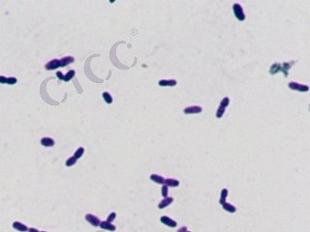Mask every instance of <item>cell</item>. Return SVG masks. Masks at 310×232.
<instances>
[{"label": "cell", "instance_id": "8fae6325", "mask_svg": "<svg viewBox=\"0 0 310 232\" xmlns=\"http://www.w3.org/2000/svg\"><path fill=\"white\" fill-rule=\"evenodd\" d=\"M177 83L175 79H161L159 81L160 86H175Z\"/></svg>", "mask_w": 310, "mask_h": 232}, {"label": "cell", "instance_id": "1f68e13d", "mask_svg": "<svg viewBox=\"0 0 310 232\" xmlns=\"http://www.w3.org/2000/svg\"><path fill=\"white\" fill-rule=\"evenodd\" d=\"M186 232H190V231H186Z\"/></svg>", "mask_w": 310, "mask_h": 232}, {"label": "cell", "instance_id": "6da1fadb", "mask_svg": "<svg viewBox=\"0 0 310 232\" xmlns=\"http://www.w3.org/2000/svg\"><path fill=\"white\" fill-rule=\"evenodd\" d=\"M229 104H230V99H229L228 97H225V98H223V99H222L220 104H219V107L217 108V111H216V117H217V118H221V117L223 116L226 107L229 106Z\"/></svg>", "mask_w": 310, "mask_h": 232}, {"label": "cell", "instance_id": "f546056e", "mask_svg": "<svg viewBox=\"0 0 310 232\" xmlns=\"http://www.w3.org/2000/svg\"><path fill=\"white\" fill-rule=\"evenodd\" d=\"M187 231V228L185 227V226H183V227H181L180 229H179V231L177 232H186Z\"/></svg>", "mask_w": 310, "mask_h": 232}, {"label": "cell", "instance_id": "ba28073f", "mask_svg": "<svg viewBox=\"0 0 310 232\" xmlns=\"http://www.w3.org/2000/svg\"><path fill=\"white\" fill-rule=\"evenodd\" d=\"M13 227L16 229V230L21 231V232L28 231L27 226H26L25 224H23V223H19V221H14V223H13Z\"/></svg>", "mask_w": 310, "mask_h": 232}, {"label": "cell", "instance_id": "8992f818", "mask_svg": "<svg viewBox=\"0 0 310 232\" xmlns=\"http://www.w3.org/2000/svg\"><path fill=\"white\" fill-rule=\"evenodd\" d=\"M60 67V59H52L46 64V70H54Z\"/></svg>", "mask_w": 310, "mask_h": 232}, {"label": "cell", "instance_id": "d4e9b609", "mask_svg": "<svg viewBox=\"0 0 310 232\" xmlns=\"http://www.w3.org/2000/svg\"><path fill=\"white\" fill-rule=\"evenodd\" d=\"M162 196L164 197V198L168 197V186H166V185H164L162 187Z\"/></svg>", "mask_w": 310, "mask_h": 232}, {"label": "cell", "instance_id": "7a4b0ae2", "mask_svg": "<svg viewBox=\"0 0 310 232\" xmlns=\"http://www.w3.org/2000/svg\"><path fill=\"white\" fill-rule=\"evenodd\" d=\"M233 10H234V14H235L236 18L238 19V20H244L245 19V14L244 12H243V9L242 7H241L240 4L238 3H236L234 4L233 6Z\"/></svg>", "mask_w": 310, "mask_h": 232}, {"label": "cell", "instance_id": "484cf974", "mask_svg": "<svg viewBox=\"0 0 310 232\" xmlns=\"http://www.w3.org/2000/svg\"><path fill=\"white\" fill-rule=\"evenodd\" d=\"M116 214L114 213V212H113V213H111V214L109 215V217H108V219H107V221H109V223H112V221H113L114 219H116Z\"/></svg>", "mask_w": 310, "mask_h": 232}, {"label": "cell", "instance_id": "5bb4252c", "mask_svg": "<svg viewBox=\"0 0 310 232\" xmlns=\"http://www.w3.org/2000/svg\"><path fill=\"white\" fill-rule=\"evenodd\" d=\"M150 179L152 180L153 182L155 183H158V184H162L164 185L165 184V178L162 177L161 175H158V174H151L150 175Z\"/></svg>", "mask_w": 310, "mask_h": 232}, {"label": "cell", "instance_id": "44dd1931", "mask_svg": "<svg viewBox=\"0 0 310 232\" xmlns=\"http://www.w3.org/2000/svg\"><path fill=\"white\" fill-rule=\"evenodd\" d=\"M103 98L105 100V102H107V104H112L113 102V97L111 96V94L108 92H104L103 93Z\"/></svg>", "mask_w": 310, "mask_h": 232}, {"label": "cell", "instance_id": "4dcf8cb0", "mask_svg": "<svg viewBox=\"0 0 310 232\" xmlns=\"http://www.w3.org/2000/svg\"><path fill=\"white\" fill-rule=\"evenodd\" d=\"M40 232H47V231H40Z\"/></svg>", "mask_w": 310, "mask_h": 232}, {"label": "cell", "instance_id": "ac0fdd59", "mask_svg": "<svg viewBox=\"0 0 310 232\" xmlns=\"http://www.w3.org/2000/svg\"><path fill=\"white\" fill-rule=\"evenodd\" d=\"M222 206H223V209L224 210H226V211L230 212V213H235V212L236 211V208L235 206H234L233 204L227 203V202H226V203H224L223 205H222Z\"/></svg>", "mask_w": 310, "mask_h": 232}, {"label": "cell", "instance_id": "277c9868", "mask_svg": "<svg viewBox=\"0 0 310 232\" xmlns=\"http://www.w3.org/2000/svg\"><path fill=\"white\" fill-rule=\"evenodd\" d=\"M160 221L162 223L166 224L167 226H170V227H175L177 225V223L175 221H174L173 219L169 218L167 216H162L160 218Z\"/></svg>", "mask_w": 310, "mask_h": 232}, {"label": "cell", "instance_id": "52a82bcc", "mask_svg": "<svg viewBox=\"0 0 310 232\" xmlns=\"http://www.w3.org/2000/svg\"><path fill=\"white\" fill-rule=\"evenodd\" d=\"M202 108L201 106H188V107H185L183 112L186 114H193V113H200V112H202Z\"/></svg>", "mask_w": 310, "mask_h": 232}, {"label": "cell", "instance_id": "2e32d148", "mask_svg": "<svg viewBox=\"0 0 310 232\" xmlns=\"http://www.w3.org/2000/svg\"><path fill=\"white\" fill-rule=\"evenodd\" d=\"M293 64H294V61H292V62H285V63H283V65H281V71L284 73L285 77L288 75V70L292 67Z\"/></svg>", "mask_w": 310, "mask_h": 232}, {"label": "cell", "instance_id": "3957f363", "mask_svg": "<svg viewBox=\"0 0 310 232\" xmlns=\"http://www.w3.org/2000/svg\"><path fill=\"white\" fill-rule=\"evenodd\" d=\"M289 88L292 90H297L299 92H307L309 90V87L305 84H301L299 82H289Z\"/></svg>", "mask_w": 310, "mask_h": 232}, {"label": "cell", "instance_id": "4316f807", "mask_svg": "<svg viewBox=\"0 0 310 232\" xmlns=\"http://www.w3.org/2000/svg\"><path fill=\"white\" fill-rule=\"evenodd\" d=\"M7 82V77L4 75H0V83H6Z\"/></svg>", "mask_w": 310, "mask_h": 232}, {"label": "cell", "instance_id": "83f0119b", "mask_svg": "<svg viewBox=\"0 0 310 232\" xmlns=\"http://www.w3.org/2000/svg\"><path fill=\"white\" fill-rule=\"evenodd\" d=\"M56 75L58 77V79H64V75H63V74H62L61 72H57V73H56Z\"/></svg>", "mask_w": 310, "mask_h": 232}, {"label": "cell", "instance_id": "d6986e66", "mask_svg": "<svg viewBox=\"0 0 310 232\" xmlns=\"http://www.w3.org/2000/svg\"><path fill=\"white\" fill-rule=\"evenodd\" d=\"M227 195H228V190H227V189H223V190H221V197H220V200H219V203H220L221 205H223L224 203H226Z\"/></svg>", "mask_w": 310, "mask_h": 232}, {"label": "cell", "instance_id": "9a60e30c", "mask_svg": "<svg viewBox=\"0 0 310 232\" xmlns=\"http://www.w3.org/2000/svg\"><path fill=\"white\" fill-rule=\"evenodd\" d=\"M164 185L168 186V187L175 188V187H179V181H177V180H175V179H173V178H169V179L165 180V184Z\"/></svg>", "mask_w": 310, "mask_h": 232}, {"label": "cell", "instance_id": "cb8c5ba5", "mask_svg": "<svg viewBox=\"0 0 310 232\" xmlns=\"http://www.w3.org/2000/svg\"><path fill=\"white\" fill-rule=\"evenodd\" d=\"M6 83H8L10 85H13L15 83H17V79L14 77H7V82Z\"/></svg>", "mask_w": 310, "mask_h": 232}, {"label": "cell", "instance_id": "7c38bea8", "mask_svg": "<svg viewBox=\"0 0 310 232\" xmlns=\"http://www.w3.org/2000/svg\"><path fill=\"white\" fill-rule=\"evenodd\" d=\"M41 144L45 147H52L54 145V140L52 137H43L41 139Z\"/></svg>", "mask_w": 310, "mask_h": 232}, {"label": "cell", "instance_id": "e0dca14e", "mask_svg": "<svg viewBox=\"0 0 310 232\" xmlns=\"http://www.w3.org/2000/svg\"><path fill=\"white\" fill-rule=\"evenodd\" d=\"M279 71H281V64H279V63H274V64L270 67V73L271 75H275L276 73L279 72Z\"/></svg>", "mask_w": 310, "mask_h": 232}, {"label": "cell", "instance_id": "30bf717a", "mask_svg": "<svg viewBox=\"0 0 310 232\" xmlns=\"http://www.w3.org/2000/svg\"><path fill=\"white\" fill-rule=\"evenodd\" d=\"M75 61V58L73 56H65L60 59V67H65V66L71 64Z\"/></svg>", "mask_w": 310, "mask_h": 232}, {"label": "cell", "instance_id": "ffe728a7", "mask_svg": "<svg viewBox=\"0 0 310 232\" xmlns=\"http://www.w3.org/2000/svg\"><path fill=\"white\" fill-rule=\"evenodd\" d=\"M84 147H80V148H78L77 151L75 152L74 157L78 160V159H80L82 155H84Z\"/></svg>", "mask_w": 310, "mask_h": 232}, {"label": "cell", "instance_id": "4fadbf2b", "mask_svg": "<svg viewBox=\"0 0 310 232\" xmlns=\"http://www.w3.org/2000/svg\"><path fill=\"white\" fill-rule=\"evenodd\" d=\"M173 201H174V198H173V197H166V198H164L160 202L159 205H158V207H159V209H163V208H165V207L169 206L170 204H172Z\"/></svg>", "mask_w": 310, "mask_h": 232}, {"label": "cell", "instance_id": "9c48e42d", "mask_svg": "<svg viewBox=\"0 0 310 232\" xmlns=\"http://www.w3.org/2000/svg\"><path fill=\"white\" fill-rule=\"evenodd\" d=\"M100 227H101L102 229H106V230H109V231H114L116 230V226L114 225V224H112V223H109V221H101L100 223Z\"/></svg>", "mask_w": 310, "mask_h": 232}, {"label": "cell", "instance_id": "5b68a950", "mask_svg": "<svg viewBox=\"0 0 310 232\" xmlns=\"http://www.w3.org/2000/svg\"><path fill=\"white\" fill-rule=\"evenodd\" d=\"M85 219H86L90 224H92L93 226H99L100 223H101V221H100L96 216H94V215H92V214H87L86 216H85Z\"/></svg>", "mask_w": 310, "mask_h": 232}, {"label": "cell", "instance_id": "f1b7e54d", "mask_svg": "<svg viewBox=\"0 0 310 232\" xmlns=\"http://www.w3.org/2000/svg\"><path fill=\"white\" fill-rule=\"evenodd\" d=\"M28 232H40L36 228H28Z\"/></svg>", "mask_w": 310, "mask_h": 232}, {"label": "cell", "instance_id": "7402d4cb", "mask_svg": "<svg viewBox=\"0 0 310 232\" xmlns=\"http://www.w3.org/2000/svg\"><path fill=\"white\" fill-rule=\"evenodd\" d=\"M75 74H76V73H75L74 70H70L69 72H68L67 74L64 75V80H65V81H69V80L72 79V77H74Z\"/></svg>", "mask_w": 310, "mask_h": 232}, {"label": "cell", "instance_id": "603a6c76", "mask_svg": "<svg viewBox=\"0 0 310 232\" xmlns=\"http://www.w3.org/2000/svg\"><path fill=\"white\" fill-rule=\"evenodd\" d=\"M76 163H77V159L73 156V157L69 158L67 161H66L65 165H66V167H72V165H74Z\"/></svg>", "mask_w": 310, "mask_h": 232}]
</instances>
